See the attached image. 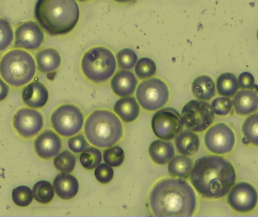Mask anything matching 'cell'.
I'll list each match as a JSON object with an SVG mask.
<instances>
[{
	"instance_id": "33",
	"label": "cell",
	"mask_w": 258,
	"mask_h": 217,
	"mask_svg": "<svg viewBox=\"0 0 258 217\" xmlns=\"http://www.w3.org/2000/svg\"><path fill=\"white\" fill-rule=\"evenodd\" d=\"M104 159L106 164L116 168L120 166L125 161V153L119 146L110 147L104 151Z\"/></svg>"
},
{
	"instance_id": "8",
	"label": "cell",
	"mask_w": 258,
	"mask_h": 217,
	"mask_svg": "<svg viewBox=\"0 0 258 217\" xmlns=\"http://www.w3.org/2000/svg\"><path fill=\"white\" fill-rule=\"evenodd\" d=\"M215 112L209 103L192 100L183 107L181 112L183 125L192 132L207 130L215 121Z\"/></svg>"
},
{
	"instance_id": "39",
	"label": "cell",
	"mask_w": 258,
	"mask_h": 217,
	"mask_svg": "<svg viewBox=\"0 0 258 217\" xmlns=\"http://www.w3.org/2000/svg\"><path fill=\"white\" fill-rule=\"evenodd\" d=\"M239 86L242 89H254L256 87L254 77L251 73L244 72L239 77Z\"/></svg>"
},
{
	"instance_id": "3",
	"label": "cell",
	"mask_w": 258,
	"mask_h": 217,
	"mask_svg": "<svg viewBox=\"0 0 258 217\" xmlns=\"http://www.w3.org/2000/svg\"><path fill=\"white\" fill-rule=\"evenodd\" d=\"M34 17L48 34L60 36L74 30L80 9L75 0H37Z\"/></svg>"
},
{
	"instance_id": "24",
	"label": "cell",
	"mask_w": 258,
	"mask_h": 217,
	"mask_svg": "<svg viewBox=\"0 0 258 217\" xmlns=\"http://www.w3.org/2000/svg\"><path fill=\"white\" fill-rule=\"evenodd\" d=\"M192 92L200 101H209L216 94L215 83L209 76H200L192 83Z\"/></svg>"
},
{
	"instance_id": "4",
	"label": "cell",
	"mask_w": 258,
	"mask_h": 217,
	"mask_svg": "<svg viewBox=\"0 0 258 217\" xmlns=\"http://www.w3.org/2000/svg\"><path fill=\"white\" fill-rule=\"evenodd\" d=\"M84 131L92 145L101 149L110 148L120 140L123 135V127L113 112L100 109L88 117Z\"/></svg>"
},
{
	"instance_id": "15",
	"label": "cell",
	"mask_w": 258,
	"mask_h": 217,
	"mask_svg": "<svg viewBox=\"0 0 258 217\" xmlns=\"http://www.w3.org/2000/svg\"><path fill=\"white\" fill-rule=\"evenodd\" d=\"M34 148L39 157L48 160L59 154L61 150V140L52 130H45L36 138Z\"/></svg>"
},
{
	"instance_id": "27",
	"label": "cell",
	"mask_w": 258,
	"mask_h": 217,
	"mask_svg": "<svg viewBox=\"0 0 258 217\" xmlns=\"http://www.w3.org/2000/svg\"><path fill=\"white\" fill-rule=\"evenodd\" d=\"M33 198L40 204H48L54 196V187L49 182L42 180L36 183L33 189Z\"/></svg>"
},
{
	"instance_id": "30",
	"label": "cell",
	"mask_w": 258,
	"mask_h": 217,
	"mask_svg": "<svg viewBox=\"0 0 258 217\" xmlns=\"http://www.w3.org/2000/svg\"><path fill=\"white\" fill-rule=\"evenodd\" d=\"M80 161L83 168L88 170L96 168L101 165L102 161L101 153L95 147H89L82 152L80 156Z\"/></svg>"
},
{
	"instance_id": "29",
	"label": "cell",
	"mask_w": 258,
	"mask_h": 217,
	"mask_svg": "<svg viewBox=\"0 0 258 217\" xmlns=\"http://www.w3.org/2000/svg\"><path fill=\"white\" fill-rule=\"evenodd\" d=\"M77 159L72 153L69 151H63L55 156L54 159V165L57 171L61 173L70 174L75 169Z\"/></svg>"
},
{
	"instance_id": "21",
	"label": "cell",
	"mask_w": 258,
	"mask_h": 217,
	"mask_svg": "<svg viewBox=\"0 0 258 217\" xmlns=\"http://www.w3.org/2000/svg\"><path fill=\"white\" fill-rule=\"evenodd\" d=\"M38 69L43 74L53 72L60 66L61 58L54 48H46L37 53L36 56Z\"/></svg>"
},
{
	"instance_id": "12",
	"label": "cell",
	"mask_w": 258,
	"mask_h": 217,
	"mask_svg": "<svg viewBox=\"0 0 258 217\" xmlns=\"http://www.w3.org/2000/svg\"><path fill=\"white\" fill-rule=\"evenodd\" d=\"M227 201L235 211L239 213L251 211L257 204V190L250 183L245 182L237 183L229 192Z\"/></svg>"
},
{
	"instance_id": "22",
	"label": "cell",
	"mask_w": 258,
	"mask_h": 217,
	"mask_svg": "<svg viewBox=\"0 0 258 217\" xmlns=\"http://www.w3.org/2000/svg\"><path fill=\"white\" fill-rule=\"evenodd\" d=\"M114 112L118 116L125 121L132 122L138 118L140 114V107L135 98L125 97L121 98L115 104Z\"/></svg>"
},
{
	"instance_id": "36",
	"label": "cell",
	"mask_w": 258,
	"mask_h": 217,
	"mask_svg": "<svg viewBox=\"0 0 258 217\" xmlns=\"http://www.w3.org/2000/svg\"><path fill=\"white\" fill-rule=\"evenodd\" d=\"M212 107L214 112L220 116H226L231 112L233 107V101L230 98L220 97L215 98L212 103Z\"/></svg>"
},
{
	"instance_id": "23",
	"label": "cell",
	"mask_w": 258,
	"mask_h": 217,
	"mask_svg": "<svg viewBox=\"0 0 258 217\" xmlns=\"http://www.w3.org/2000/svg\"><path fill=\"white\" fill-rule=\"evenodd\" d=\"M177 151L183 156H192L200 149V140L198 135L192 131H183L175 139Z\"/></svg>"
},
{
	"instance_id": "19",
	"label": "cell",
	"mask_w": 258,
	"mask_h": 217,
	"mask_svg": "<svg viewBox=\"0 0 258 217\" xmlns=\"http://www.w3.org/2000/svg\"><path fill=\"white\" fill-rule=\"evenodd\" d=\"M54 189L59 198L63 200H70L77 195L80 185L74 176L61 173L54 179Z\"/></svg>"
},
{
	"instance_id": "6",
	"label": "cell",
	"mask_w": 258,
	"mask_h": 217,
	"mask_svg": "<svg viewBox=\"0 0 258 217\" xmlns=\"http://www.w3.org/2000/svg\"><path fill=\"white\" fill-rule=\"evenodd\" d=\"M81 66L88 80L95 83H104L116 72V60L110 50L95 47L85 53Z\"/></svg>"
},
{
	"instance_id": "31",
	"label": "cell",
	"mask_w": 258,
	"mask_h": 217,
	"mask_svg": "<svg viewBox=\"0 0 258 217\" xmlns=\"http://www.w3.org/2000/svg\"><path fill=\"white\" fill-rule=\"evenodd\" d=\"M135 71L137 77L141 80L150 78L156 74V63L151 59L144 57L138 60Z\"/></svg>"
},
{
	"instance_id": "35",
	"label": "cell",
	"mask_w": 258,
	"mask_h": 217,
	"mask_svg": "<svg viewBox=\"0 0 258 217\" xmlns=\"http://www.w3.org/2000/svg\"><path fill=\"white\" fill-rule=\"evenodd\" d=\"M14 39L13 30L6 19L0 18V51L7 49Z\"/></svg>"
},
{
	"instance_id": "16",
	"label": "cell",
	"mask_w": 258,
	"mask_h": 217,
	"mask_svg": "<svg viewBox=\"0 0 258 217\" xmlns=\"http://www.w3.org/2000/svg\"><path fill=\"white\" fill-rule=\"evenodd\" d=\"M22 98L24 104L30 108H42L48 102V90L42 83L33 82L24 88Z\"/></svg>"
},
{
	"instance_id": "13",
	"label": "cell",
	"mask_w": 258,
	"mask_h": 217,
	"mask_svg": "<svg viewBox=\"0 0 258 217\" xmlns=\"http://www.w3.org/2000/svg\"><path fill=\"white\" fill-rule=\"evenodd\" d=\"M13 125L20 136L33 137L42 130L43 118L36 109L22 108L15 113Z\"/></svg>"
},
{
	"instance_id": "14",
	"label": "cell",
	"mask_w": 258,
	"mask_h": 217,
	"mask_svg": "<svg viewBox=\"0 0 258 217\" xmlns=\"http://www.w3.org/2000/svg\"><path fill=\"white\" fill-rule=\"evenodd\" d=\"M44 39L43 31L36 23L26 21L17 27L15 47L33 51L42 45Z\"/></svg>"
},
{
	"instance_id": "26",
	"label": "cell",
	"mask_w": 258,
	"mask_h": 217,
	"mask_svg": "<svg viewBox=\"0 0 258 217\" xmlns=\"http://www.w3.org/2000/svg\"><path fill=\"white\" fill-rule=\"evenodd\" d=\"M239 88V82L236 76L231 73L222 74L217 80V90L221 96L227 98L234 97Z\"/></svg>"
},
{
	"instance_id": "25",
	"label": "cell",
	"mask_w": 258,
	"mask_h": 217,
	"mask_svg": "<svg viewBox=\"0 0 258 217\" xmlns=\"http://www.w3.org/2000/svg\"><path fill=\"white\" fill-rule=\"evenodd\" d=\"M192 162L186 156H177L173 158L168 164V172L171 177L187 179L192 170Z\"/></svg>"
},
{
	"instance_id": "9",
	"label": "cell",
	"mask_w": 258,
	"mask_h": 217,
	"mask_svg": "<svg viewBox=\"0 0 258 217\" xmlns=\"http://www.w3.org/2000/svg\"><path fill=\"white\" fill-rule=\"evenodd\" d=\"M53 128L65 137L74 136L81 130L84 123L83 112L79 107L71 104L60 106L51 117Z\"/></svg>"
},
{
	"instance_id": "38",
	"label": "cell",
	"mask_w": 258,
	"mask_h": 217,
	"mask_svg": "<svg viewBox=\"0 0 258 217\" xmlns=\"http://www.w3.org/2000/svg\"><path fill=\"white\" fill-rule=\"evenodd\" d=\"M87 146V141L83 134L73 136L68 140V147L70 150L75 153H80L84 151Z\"/></svg>"
},
{
	"instance_id": "41",
	"label": "cell",
	"mask_w": 258,
	"mask_h": 217,
	"mask_svg": "<svg viewBox=\"0 0 258 217\" xmlns=\"http://www.w3.org/2000/svg\"><path fill=\"white\" fill-rule=\"evenodd\" d=\"M113 1L119 3H130V2L133 1V0H113Z\"/></svg>"
},
{
	"instance_id": "40",
	"label": "cell",
	"mask_w": 258,
	"mask_h": 217,
	"mask_svg": "<svg viewBox=\"0 0 258 217\" xmlns=\"http://www.w3.org/2000/svg\"><path fill=\"white\" fill-rule=\"evenodd\" d=\"M9 88L3 80L0 79V102L4 101L7 98Z\"/></svg>"
},
{
	"instance_id": "34",
	"label": "cell",
	"mask_w": 258,
	"mask_h": 217,
	"mask_svg": "<svg viewBox=\"0 0 258 217\" xmlns=\"http://www.w3.org/2000/svg\"><path fill=\"white\" fill-rule=\"evenodd\" d=\"M117 63L119 68L122 69H132L138 62V56L133 50L124 48L119 51L117 55Z\"/></svg>"
},
{
	"instance_id": "32",
	"label": "cell",
	"mask_w": 258,
	"mask_h": 217,
	"mask_svg": "<svg viewBox=\"0 0 258 217\" xmlns=\"http://www.w3.org/2000/svg\"><path fill=\"white\" fill-rule=\"evenodd\" d=\"M12 199L19 207H27L33 201V192L27 186H18L12 191Z\"/></svg>"
},
{
	"instance_id": "11",
	"label": "cell",
	"mask_w": 258,
	"mask_h": 217,
	"mask_svg": "<svg viewBox=\"0 0 258 217\" xmlns=\"http://www.w3.org/2000/svg\"><path fill=\"white\" fill-rule=\"evenodd\" d=\"M205 142L211 153L225 155L233 150L236 137L233 130L227 124L218 123L206 132Z\"/></svg>"
},
{
	"instance_id": "5",
	"label": "cell",
	"mask_w": 258,
	"mask_h": 217,
	"mask_svg": "<svg viewBox=\"0 0 258 217\" xmlns=\"http://www.w3.org/2000/svg\"><path fill=\"white\" fill-rule=\"evenodd\" d=\"M33 56L24 50H12L0 61V75L9 85L21 87L28 84L36 74Z\"/></svg>"
},
{
	"instance_id": "17",
	"label": "cell",
	"mask_w": 258,
	"mask_h": 217,
	"mask_svg": "<svg viewBox=\"0 0 258 217\" xmlns=\"http://www.w3.org/2000/svg\"><path fill=\"white\" fill-rule=\"evenodd\" d=\"M110 85L115 95L125 98L132 96L135 93L138 81L133 73L128 70H122L115 74Z\"/></svg>"
},
{
	"instance_id": "18",
	"label": "cell",
	"mask_w": 258,
	"mask_h": 217,
	"mask_svg": "<svg viewBox=\"0 0 258 217\" xmlns=\"http://www.w3.org/2000/svg\"><path fill=\"white\" fill-rule=\"evenodd\" d=\"M235 112L239 115L252 114L258 109V95L257 92L249 89L239 91L235 95L233 101Z\"/></svg>"
},
{
	"instance_id": "7",
	"label": "cell",
	"mask_w": 258,
	"mask_h": 217,
	"mask_svg": "<svg viewBox=\"0 0 258 217\" xmlns=\"http://www.w3.org/2000/svg\"><path fill=\"white\" fill-rule=\"evenodd\" d=\"M136 98L143 108L150 112L156 111L168 102L169 90L165 82L160 79H149L138 86Z\"/></svg>"
},
{
	"instance_id": "2",
	"label": "cell",
	"mask_w": 258,
	"mask_h": 217,
	"mask_svg": "<svg viewBox=\"0 0 258 217\" xmlns=\"http://www.w3.org/2000/svg\"><path fill=\"white\" fill-rule=\"evenodd\" d=\"M150 205L156 216H191L197 209V195L183 179H162L150 192Z\"/></svg>"
},
{
	"instance_id": "37",
	"label": "cell",
	"mask_w": 258,
	"mask_h": 217,
	"mask_svg": "<svg viewBox=\"0 0 258 217\" xmlns=\"http://www.w3.org/2000/svg\"><path fill=\"white\" fill-rule=\"evenodd\" d=\"M95 175L100 183L107 184L113 180L114 172L110 165L107 164H101L95 169Z\"/></svg>"
},
{
	"instance_id": "1",
	"label": "cell",
	"mask_w": 258,
	"mask_h": 217,
	"mask_svg": "<svg viewBox=\"0 0 258 217\" xmlns=\"http://www.w3.org/2000/svg\"><path fill=\"white\" fill-rule=\"evenodd\" d=\"M233 165L221 156H207L196 161L190 181L196 190L206 198L218 199L227 195L235 185Z\"/></svg>"
},
{
	"instance_id": "20",
	"label": "cell",
	"mask_w": 258,
	"mask_h": 217,
	"mask_svg": "<svg viewBox=\"0 0 258 217\" xmlns=\"http://www.w3.org/2000/svg\"><path fill=\"white\" fill-rule=\"evenodd\" d=\"M149 155L155 163L165 165L174 157V147L171 142L157 139L150 144Z\"/></svg>"
},
{
	"instance_id": "10",
	"label": "cell",
	"mask_w": 258,
	"mask_h": 217,
	"mask_svg": "<svg viewBox=\"0 0 258 217\" xmlns=\"http://www.w3.org/2000/svg\"><path fill=\"white\" fill-rule=\"evenodd\" d=\"M181 115L176 109L167 107L156 112L152 118L153 133L159 139H174L181 131Z\"/></svg>"
},
{
	"instance_id": "28",
	"label": "cell",
	"mask_w": 258,
	"mask_h": 217,
	"mask_svg": "<svg viewBox=\"0 0 258 217\" xmlns=\"http://www.w3.org/2000/svg\"><path fill=\"white\" fill-rule=\"evenodd\" d=\"M242 130L248 142L258 147V112L245 118Z\"/></svg>"
},
{
	"instance_id": "43",
	"label": "cell",
	"mask_w": 258,
	"mask_h": 217,
	"mask_svg": "<svg viewBox=\"0 0 258 217\" xmlns=\"http://www.w3.org/2000/svg\"><path fill=\"white\" fill-rule=\"evenodd\" d=\"M257 41H258V30H257Z\"/></svg>"
},
{
	"instance_id": "42",
	"label": "cell",
	"mask_w": 258,
	"mask_h": 217,
	"mask_svg": "<svg viewBox=\"0 0 258 217\" xmlns=\"http://www.w3.org/2000/svg\"><path fill=\"white\" fill-rule=\"evenodd\" d=\"M79 1H80V2H86V1H89V0H79Z\"/></svg>"
}]
</instances>
